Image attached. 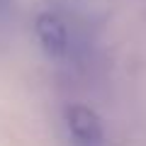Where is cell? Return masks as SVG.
<instances>
[{"label": "cell", "mask_w": 146, "mask_h": 146, "mask_svg": "<svg viewBox=\"0 0 146 146\" xmlns=\"http://www.w3.org/2000/svg\"><path fill=\"white\" fill-rule=\"evenodd\" d=\"M34 34L44 56L71 73H88L98 58V32L76 5H49L34 20Z\"/></svg>", "instance_id": "obj_1"}, {"label": "cell", "mask_w": 146, "mask_h": 146, "mask_svg": "<svg viewBox=\"0 0 146 146\" xmlns=\"http://www.w3.org/2000/svg\"><path fill=\"white\" fill-rule=\"evenodd\" d=\"M63 131L68 146H107L102 119L88 105L73 102L63 110Z\"/></svg>", "instance_id": "obj_2"}]
</instances>
